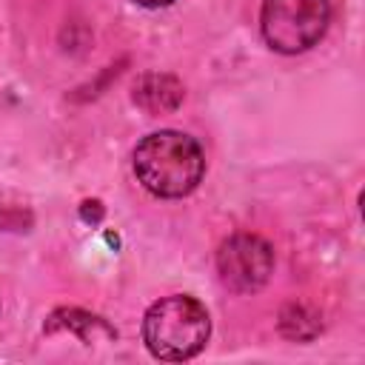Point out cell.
<instances>
[{
  "label": "cell",
  "instance_id": "obj_1",
  "mask_svg": "<svg viewBox=\"0 0 365 365\" xmlns=\"http://www.w3.org/2000/svg\"><path fill=\"white\" fill-rule=\"evenodd\" d=\"M134 174L148 194L163 200H180L202 182L205 154L194 137L163 128L137 143Z\"/></svg>",
  "mask_w": 365,
  "mask_h": 365
},
{
  "label": "cell",
  "instance_id": "obj_2",
  "mask_svg": "<svg viewBox=\"0 0 365 365\" xmlns=\"http://www.w3.org/2000/svg\"><path fill=\"white\" fill-rule=\"evenodd\" d=\"M211 336L205 305L188 294H171L148 305L143 317V342L154 359L185 362L197 356Z\"/></svg>",
  "mask_w": 365,
  "mask_h": 365
},
{
  "label": "cell",
  "instance_id": "obj_3",
  "mask_svg": "<svg viewBox=\"0 0 365 365\" xmlns=\"http://www.w3.org/2000/svg\"><path fill=\"white\" fill-rule=\"evenodd\" d=\"M331 23V0H262L259 29L279 54L308 51L322 40Z\"/></svg>",
  "mask_w": 365,
  "mask_h": 365
},
{
  "label": "cell",
  "instance_id": "obj_4",
  "mask_svg": "<svg viewBox=\"0 0 365 365\" xmlns=\"http://www.w3.org/2000/svg\"><path fill=\"white\" fill-rule=\"evenodd\" d=\"M274 271V248L259 234H231L217 248V274L220 282L234 294L259 291Z\"/></svg>",
  "mask_w": 365,
  "mask_h": 365
},
{
  "label": "cell",
  "instance_id": "obj_5",
  "mask_svg": "<svg viewBox=\"0 0 365 365\" xmlns=\"http://www.w3.org/2000/svg\"><path fill=\"white\" fill-rule=\"evenodd\" d=\"M134 103L148 114L174 111L182 103V83L174 74L148 71L134 83Z\"/></svg>",
  "mask_w": 365,
  "mask_h": 365
},
{
  "label": "cell",
  "instance_id": "obj_6",
  "mask_svg": "<svg viewBox=\"0 0 365 365\" xmlns=\"http://www.w3.org/2000/svg\"><path fill=\"white\" fill-rule=\"evenodd\" d=\"M57 331H68L77 334L83 342H97L103 339H117V331L97 314H88L83 308H57L48 322H46V334H57Z\"/></svg>",
  "mask_w": 365,
  "mask_h": 365
},
{
  "label": "cell",
  "instance_id": "obj_7",
  "mask_svg": "<svg viewBox=\"0 0 365 365\" xmlns=\"http://www.w3.org/2000/svg\"><path fill=\"white\" fill-rule=\"evenodd\" d=\"M80 214H83V220H86V222H100V217H103V208H100V202H97V200H86Z\"/></svg>",
  "mask_w": 365,
  "mask_h": 365
},
{
  "label": "cell",
  "instance_id": "obj_8",
  "mask_svg": "<svg viewBox=\"0 0 365 365\" xmlns=\"http://www.w3.org/2000/svg\"><path fill=\"white\" fill-rule=\"evenodd\" d=\"M137 6H145V9H163V6H171L174 0H131Z\"/></svg>",
  "mask_w": 365,
  "mask_h": 365
}]
</instances>
